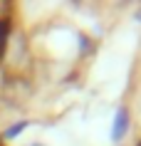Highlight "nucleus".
<instances>
[{
  "instance_id": "nucleus-5",
  "label": "nucleus",
  "mask_w": 141,
  "mask_h": 146,
  "mask_svg": "<svg viewBox=\"0 0 141 146\" xmlns=\"http://www.w3.org/2000/svg\"><path fill=\"white\" fill-rule=\"evenodd\" d=\"M27 146H42V141H32V144H27Z\"/></svg>"
},
{
  "instance_id": "nucleus-3",
  "label": "nucleus",
  "mask_w": 141,
  "mask_h": 146,
  "mask_svg": "<svg viewBox=\"0 0 141 146\" xmlns=\"http://www.w3.org/2000/svg\"><path fill=\"white\" fill-rule=\"evenodd\" d=\"M94 40L89 37V35H84V32H77V52L79 57H87V54H92L94 52Z\"/></svg>"
},
{
  "instance_id": "nucleus-2",
  "label": "nucleus",
  "mask_w": 141,
  "mask_h": 146,
  "mask_svg": "<svg viewBox=\"0 0 141 146\" xmlns=\"http://www.w3.org/2000/svg\"><path fill=\"white\" fill-rule=\"evenodd\" d=\"M30 126V121H25V119H20V121L10 124L8 129H3V134H0V139H5V141H13V139H17L20 134H23L25 129Z\"/></svg>"
},
{
  "instance_id": "nucleus-1",
  "label": "nucleus",
  "mask_w": 141,
  "mask_h": 146,
  "mask_svg": "<svg viewBox=\"0 0 141 146\" xmlns=\"http://www.w3.org/2000/svg\"><path fill=\"white\" fill-rule=\"evenodd\" d=\"M129 129H131V114L126 107H119L117 114H114V121H111V141L114 146H121L126 136H129Z\"/></svg>"
},
{
  "instance_id": "nucleus-4",
  "label": "nucleus",
  "mask_w": 141,
  "mask_h": 146,
  "mask_svg": "<svg viewBox=\"0 0 141 146\" xmlns=\"http://www.w3.org/2000/svg\"><path fill=\"white\" fill-rule=\"evenodd\" d=\"M136 20H139V23H141V8L136 10Z\"/></svg>"
}]
</instances>
